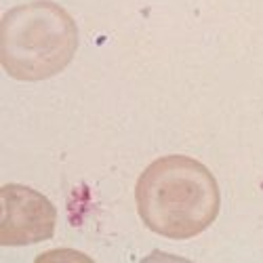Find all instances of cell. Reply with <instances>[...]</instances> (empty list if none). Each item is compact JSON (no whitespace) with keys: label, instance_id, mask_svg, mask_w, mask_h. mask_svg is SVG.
I'll list each match as a JSON object with an SVG mask.
<instances>
[{"label":"cell","instance_id":"cell-2","mask_svg":"<svg viewBox=\"0 0 263 263\" xmlns=\"http://www.w3.org/2000/svg\"><path fill=\"white\" fill-rule=\"evenodd\" d=\"M78 49L72 15L51 0L19 5L0 21V61L15 80L38 82L57 76Z\"/></svg>","mask_w":263,"mask_h":263},{"label":"cell","instance_id":"cell-1","mask_svg":"<svg viewBox=\"0 0 263 263\" xmlns=\"http://www.w3.org/2000/svg\"><path fill=\"white\" fill-rule=\"evenodd\" d=\"M135 200L147 230L168 240H190L217 219L221 194L202 162L171 154L154 160L139 175Z\"/></svg>","mask_w":263,"mask_h":263},{"label":"cell","instance_id":"cell-3","mask_svg":"<svg viewBox=\"0 0 263 263\" xmlns=\"http://www.w3.org/2000/svg\"><path fill=\"white\" fill-rule=\"evenodd\" d=\"M0 211L3 247L36 245L55 234L57 211L53 202L28 185L9 183L0 187Z\"/></svg>","mask_w":263,"mask_h":263}]
</instances>
